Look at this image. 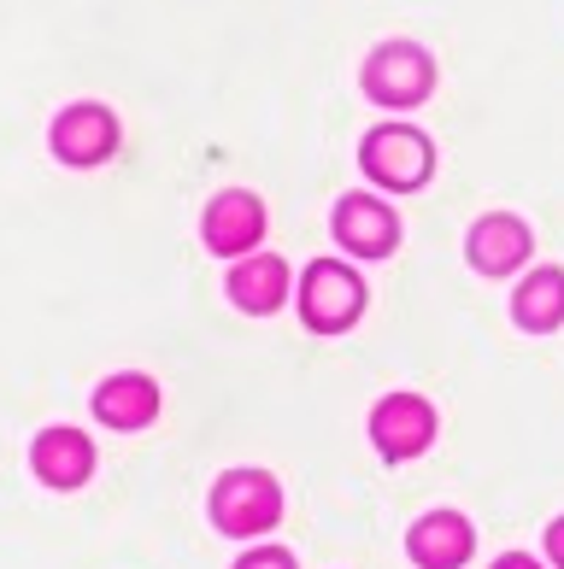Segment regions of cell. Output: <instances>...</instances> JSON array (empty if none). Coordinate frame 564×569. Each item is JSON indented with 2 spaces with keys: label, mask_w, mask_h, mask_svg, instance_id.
<instances>
[{
  "label": "cell",
  "mask_w": 564,
  "mask_h": 569,
  "mask_svg": "<svg viewBox=\"0 0 564 569\" xmlns=\"http://www.w3.org/2000/svg\"><path fill=\"white\" fill-rule=\"evenodd\" d=\"M212 522L224 535H241V540H259L283 522V488L277 476L265 470H229L218 476L212 488Z\"/></svg>",
  "instance_id": "cell-1"
},
{
  "label": "cell",
  "mask_w": 564,
  "mask_h": 569,
  "mask_svg": "<svg viewBox=\"0 0 564 569\" xmlns=\"http://www.w3.org/2000/svg\"><path fill=\"white\" fill-rule=\"evenodd\" d=\"M295 300H300L306 329L342 335V329L359 323V311H365V282L353 277L347 264L318 259V264H306V277H300V288H295Z\"/></svg>",
  "instance_id": "cell-2"
},
{
  "label": "cell",
  "mask_w": 564,
  "mask_h": 569,
  "mask_svg": "<svg viewBox=\"0 0 564 569\" xmlns=\"http://www.w3.org/2000/svg\"><path fill=\"white\" fill-rule=\"evenodd\" d=\"M359 164H365V177H376L383 188H417L435 171V141L424 130H412V123H383V130L365 136Z\"/></svg>",
  "instance_id": "cell-3"
},
{
  "label": "cell",
  "mask_w": 564,
  "mask_h": 569,
  "mask_svg": "<svg viewBox=\"0 0 564 569\" xmlns=\"http://www.w3.org/2000/svg\"><path fill=\"white\" fill-rule=\"evenodd\" d=\"M435 89V59L424 48H412V41H388V48H376L365 59V94L376 107H424V94Z\"/></svg>",
  "instance_id": "cell-4"
},
{
  "label": "cell",
  "mask_w": 564,
  "mask_h": 569,
  "mask_svg": "<svg viewBox=\"0 0 564 569\" xmlns=\"http://www.w3.org/2000/svg\"><path fill=\"white\" fill-rule=\"evenodd\" d=\"M370 440H376V452H383L388 463H406V458H417V452H429V440H435L429 399L388 393L383 406L370 411Z\"/></svg>",
  "instance_id": "cell-5"
},
{
  "label": "cell",
  "mask_w": 564,
  "mask_h": 569,
  "mask_svg": "<svg viewBox=\"0 0 564 569\" xmlns=\"http://www.w3.org/2000/svg\"><path fill=\"white\" fill-rule=\"evenodd\" d=\"M200 236H206L212 252H224V259H247V252L265 241L259 194H247V188H224V194H212V206H206V218H200Z\"/></svg>",
  "instance_id": "cell-6"
},
{
  "label": "cell",
  "mask_w": 564,
  "mask_h": 569,
  "mask_svg": "<svg viewBox=\"0 0 564 569\" xmlns=\"http://www.w3.org/2000/svg\"><path fill=\"white\" fill-rule=\"evenodd\" d=\"M53 153L66 164H100L118 153V118L107 107H95V100H82V107H66L53 118Z\"/></svg>",
  "instance_id": "cell-7"
},
{
  "label": "cell",
  "mask_w": 564,
  "mask_h": 569,
  "mask_svg": "<svg viewBox=\"0 0 564 569\" xmlns=\"http://www.w3.org/2000/svg\"><path fill=\"white\" fill-rule=\"evenodd\" d=\"M30 470L48 481V488H59V493H71V488H82V481L95 476V440L82 435V429H41L36 435V447H30Z\"/></svg>",
  "instance_id": "cell-8"
},
{
  "label": "cell",
  "mask_w": 564,
  "mask_h": 569,
  "mask_svg": "<svg viewBox=\"0 0 564 569\" xmlns=\"http://www.w3.org/2000/svg\"><path fill=\"white\" fill-rule=\"evenodd\" d=\"M336 241L359 259H388L400 247V218L388 212L376 194H347L336 206Z\"/></svg>",
  "instance_id": "cell-9"
},
{
  "label": "cell",
  "mask_w": 564,
  "mask_h": 569,
  "mask_svg": "<svg viewBox=\"0 0 564 569\" xmlns=\"http://www.w3.org/2000/svg\"><path fill=\"white\" fill-rule=\"evenodd\" d=\"M406 552L417 569H458L476 552V529L458 511H429L406 529Z\"/></svg>",
  "instance_id": "cell-10"
},
{
  "label": "cell",
  "mask_w": 564,
  "mask_h": 569,
  "mask_svg": "<svg viewBox=\"0 0 564 569\" xmlns=\"http://www.w3.org/2000/svg\"><path fill=\"white\" fill-rule=\"evenodd\" d=\"M530 229L506 218V212H488V218H476L471 223V236H465V252H471V264L483 270V277H512L517 264L530 259Z\"/></svg>",
  "instance_id": "cell-11"
},
{
  "label": "cell",
  "mask_w": 564,
  "mask_h": 569,
  "mask_svg": "<svg viewBox=\"0 0 564 569\" xmlns=\"http://www.w3.org/2000/svg\"><path fill=\"white\" fill-rule=\"evenodd\" d=\"M95 417L112 429H148L159 417V382L141 370H118L112 382H100L95 393Z\"/></svg>",
  "instance_id": "cell-12"
},
{
  "label": "cell",
  "mask_w": 564,
  "mask_h": 569,
  "mask_svg": "<svg viewBox=\"0 0 564 569\" xmlns=\"http://www.w3.org/2000/svg\"><path fill=\"white\" fill-rule=\"evenodd\" d=\"M229 300H236L241 311H254V318H265V311H277L288 300V264L270 259V252H247V259H236V270H229Z\"/></svg>",
  "instance_id": "cell-13"
},
{
  "label": "cell",
  "mask_w": 564,
  "mask_h": 569,
  "mask_svg": "<svg viewBox=\"0 0 564 569\" xmlns=\"http://www.w3.org/2000/svg\"><path fill=\"white\" fill-rule=\"evenodd\" d=\"M512 318L524 329H558L564 323V270H553V264L530 270L512 293Z\"/></svg>",
  "instance_id": "cell-14"
},
{
  "label": "cell",
  "mask_w": 564,
  "mask_h": 569,
  "mask_svg": "<svg viewBox=\"0 0 564 569\" xmlns=\"http://www.w3.org/2000/svg\"><path fill=\"white\" fill-rule=\"evenodd\" d=\"M236 569H295V558H288L283 546H254V552H247Z\"/></svg>",
  "instance_id": "cell-15"
},
{
  "label": "cell",
  "mask_w": 564,
  "mask_h": 569,
  "mask_svg": "<svg viewBox=\"0 0 564 569\" xmlns=\"http://www.w3.org/2000/svg\"><path fill=\"white\" fill-rule=\"evenodd\" d=\"M547 558H553V569H564V517L547 529Z\"/></svg>",
  "instance_id": "cell-16"
},
{
  "label": "cell",
  "mask_w": 564,
  "mask_h": 569,
  "mask_svg": "<svg viewBox=\"0 0 564 569\" xmlns=\"http://www.w3.org/2000/svg\"><path fill=\"white\" fill-rule=\"evenodd\" d=\"M494 569H541V563H535V558H524V552H506Z\"/></svg>",
  "instance_id": "cell-17"
}]
</instances>
